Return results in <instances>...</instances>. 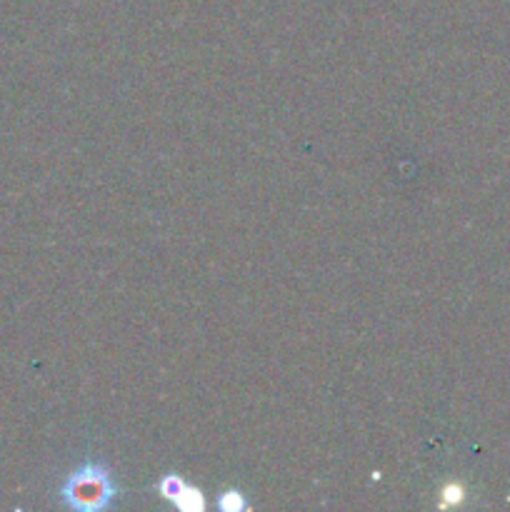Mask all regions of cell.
I'll return each mask as SVG.
<instances>
[{
    "instance_id": "cell-1",
    "label": "cell",
    "mask_w": 510,
    "mask_h": 512,
    "mask_svg": "<svg viewBox=\"0 0 510 512\" xmlns=\"http://www.w3.org/2000/svg\"><path fill=\"white\" fill-rule=\"evenodd\" d=\"M58 495L70 510L100 512L118 500L120 485L108 465L100 460H88L66 477Z\"/></svg>"
},
{
    "instance_id": "cell-2",
    "label": "cell",
    "mask_w": 510,
    "mask_h": 512,
    "mask_svg": "<svg viewBox=\"0 0 510 512\" xmlns=\"http://www.w3.org/2000/svg\"><path fill=\"white\" fill-rule=\"evenodd\" d=\"M173 505L180 507V510H186V512H200L205 507L203 492H200V490H195V488H190V485H186V488H183V492L175 497Z\"/></svg>"
},
{
    "instance_id": "cell-3",
    "label": "cell",
    "mask_w": 510,
    "mask_h": 512,
    "mask_svg": "<svg viewBox=\"0 0 510 512\" xmlns=\"http://www.w3.org/2000/svg\"><path fill=\"white\" fill-rule=\"evenodd\" d=\"M183 488H186V480L180 475H175V472H168V475L160 477V483H158V492L165 497V500L175 502V497H178L180 492H183Z\"/></svg>"
},
{
    "instance_id": "cell-4",
    "label": "cell",
    "mask_w": 510,
    "mask_h": 512,
    "mask_svg": "<svg viewBox=\"0 0 510 512\" xmlns=\"http://www.w3.org/2000/svg\"><path fill=\"white\" fill-rule=\"evenodd\" d=\"M218 507H220L223 512H240L248 507V500L243 497V492H238V490H225V492L218 497Z\"/></svg>"
},
{
    "instance_id": "cell-5",
    "label": "cell",
    "mask_w": 510,
    "mask_h": 512,
    "mask_svg": "<svg viewBox=\"0 0 510 512\" xmlns=\"http://www.w3.org/2000/svg\"><path fill=\"white\" fill-rule=\"evenodd\" d=\"M445 497H448L450 502H458L463 497L460 488H458V485H450V488H445Z\"/></svg>"
}]
</instances>
